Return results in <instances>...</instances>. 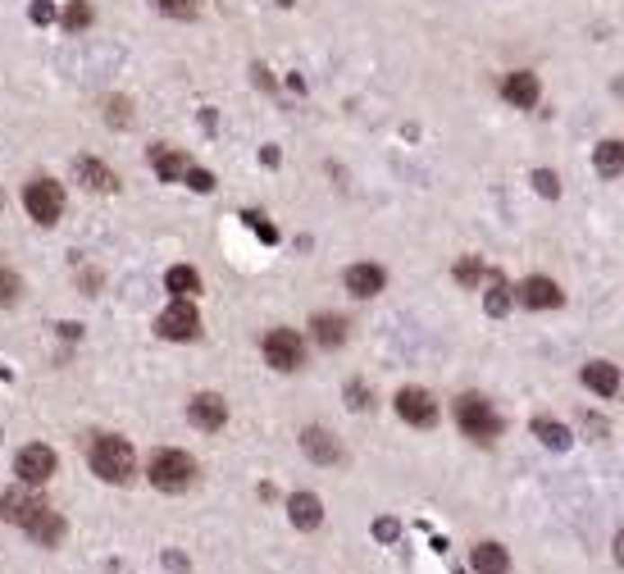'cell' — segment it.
Masks as SVG:
<instances>
[{"label":"cell","mask_w":624,"mask_h":574,"mask_svg":"<svg viewBox=\"0 0 624 574\" xmlns=\"http://www.w3.org/2000/svg\"><path fill=\"white\" fill-rule=\"evenodd\" d=\"M584 383H588L597 397H615V392H620V370H615L611 361H593V365H584Z\"/></svg>","instance_id":"20"},{"label":"cell","mask_w":624,"mask_h":574,"mask_svg":"<svg viewBox=\"0 0 624 574\" xmlns=\"http://www.w3.org/2000/svg\"><path fill=\"white\" fill-rule=\"evenodd\" d=\"M187 419H192L196 428H205V434H215V428L228 424V401H224L219 392H201V397L187 401Z\"/></svg>","instance_id":"9"},{"label":"cell","mask_w":624,"mask_h":574,"mask_svg":"<svg viewBox=\"0 0 624 574\" xmlns=\"http://www.w3.org/2000/svg\"><path fill=\"white\" fill-rule=\"evenodd\" d=\"M23 297V278L14 269H0V306H19Z\"/></svg>","instance_id":"28"},{"label":"cell","mask_w":624,"mask_h":574,"mask_svg":"<svg viewBox=\"0 0 624 574\" xmlns=\"http://www.w3.org/2000/svg\"><path fill=\"white\" fill-rule=\"evenodd\" d=\"M183 178L192 183V192H210V187H215V178H210V174H205V169H196V165H192V169H187Z\"/></svg>","instance_id":"33"},{"label":"cell","mask_w":624,"mask_h":574,"mask_svg":"<svg viewBox=\"0 0 624 574\" xmlns=\"http://www.w3.org/2000/svg\"><path fill=\"white\" fill-rule=\"evenodd\" d=\"M346 406H352V410L374 406V401H370V392H365V383H346Z\"/></svg>","instance_id":"32"},{"label":"cell","mask_w":624,"mask_h":574,"mask_svg":"<svg viewBox=\"0 0 624 574\" xmlns=\"http://www.w3.org/2000/svg\"><path fill=\"white\" fill-rule=\"evenodd\" d=\"M511 301H515V292H511V283L493 278V287H488V315H506V310H511Z\"/></svg>","instance_id":"27"},{"label":"cell","mask_w":624,"mask_h":574,"mask_svg":"<svg viewBox=\"0 0 624 574\" xmlns=\"http://www.w3.org/2000/svg\"><path fill=\"white\" fill-rule=\"evenodd\" d=\"M165 287H169L178 301H192V297L201 292V274H196L192 265H174V269L165 274Z\"/></svg>","instance_id":"21"},{"label":"cell","mask_w":624,"mask_h":574,"mask_svg":"<svg viewBox=\"0 0 624 574\" xmlns=\"http://www.w3.org/2000/svg\"><path fill=\"white\" fill-rule=\"evenodd\" d=\"M23 205H28V214H32L37 224H55L59 214H64V187L55 178H32L23 187Z\"/></svg>","instance_id":"5"},{"label":"cell","mask_w":624,"mask_h":574,"mask_svg":"<svg viewBox=\"0 0 624 574\" xmlns=\"http://www.w3.org/2000/svg\"><path fill=\"white\" fill-rule=\"evenodd\" d=\"M264 361L279 370V374L301 370V361H306V342H301V333H297V328H273V333L264 337Z\"/></svg>","instance_id":"4"},{"label":"cell","mask_w":624,"mask_h":574,"mask_svg":"<svg viewBox=\"0 0 624 574\" xmlns=\"http://www.w3.org/2000/svg\"><path fill=\"white\" fill-rule=\"evenodd\" d=\"M533 434H538L547 447H557V452H566V447H570V428H566V424H557V419H533Z\"/></svg>","instance_id":"24"},{"label":"cell","mask_w":624,"mask_h":574,"mask_svg":"<svg viewBox=\"0 0 624 574\" xmlns=\"http://www.w3.org/2000/svg\"><path fill=\"white\" fill-rule=\"evenodd\" d=\"M147 474H151V483H156L160 492H183V488H192V479H196V461H192L187 452L165 447V452L151 456Z\"/></svg>","instance_id":"3"},{"label":"cell","mask_w":624,"mask_h":574,"mask_svg":"<svg viewBox=\"0 0 624 574\" xmlns=\"http://www.w3.org/2000/svg\"><path fill=\"white\" fill-rule=\"evenodd\" d=\"M156 328H160V337H169V342H196V337H201V315H196L192 301H178V297H174V306L156 319Z\"/></svg>","instance_id":"6"},{"label":"cell","mask_w":624,"mask_h":574,"mask_svg":"<svg viewBox=\"0 0 624 574\" xmlns=\"http://www.w3.org/2000/svg\"><path fill=\"white\" fill-rule=\"evenodd\" d=\"M397 415L415 428H429V424H438V401L424 388H401L397 392Z\"/></svg>","instance_id":"8"},{"label":"cell","mask_w":624,"mask_h":574,"mask_svg":"<svg viewBox=\"0 0 624 574\" xmlns=\"http://www.w3.org/2000/svg\"><path fill=\"white\" fill-rule=\"evenodd\" d=\"M92 470H96L105 483H128L132 470H137V456H132L128 438H119V434H101V438L92 443Z\"/></svg>","instance_id":"2"},{"label":"cell","mask_w":624,"mask_h":574,"mask_svg":"<svg viewBox=\"0 0 624 574\" xmlns=\"http://www.w3.org/2000/svg\"><path fill=\"white\" fill-rule=\"evenodd\" d=\"M74 174H78V183H83V187H92V192H119V174H114L110 165L92 160V156L74 160Z\"/></svg>","instance_id":"14"},{"label":"cell","mask_w":624,"mask_h":574,"mask_svg":"<svg viewBox=\"0 0 624 574\" xmlns=\"http://www.w3.org/2000/svg\"><path fill=\"white\" fill-rule=\"evenodd\" d=\"M379 538H397V525L392 520H379Z\"/></svg>","instance_id":"36"},{"label":"cell","mask_w":624,"mask_h":574,"mask_svg":"<svg viewBox=\"0 0 624 574\" xmlns=\"http://www.w3.org/2000/svg\"><path fill=\"white\" fill-rule=\"evenodd\" d=\"M288 516H292L297 529H319V525H324V501H319L315 492H297V497L288 501Z\"/></svg>","instance_id":"17"},{"label":"cell","mask_w":624,"mask_h":574,"mask_svg":"<svg viewBox=\"0 0 624 574\" xmlns=\"http://www.w3.org/2000/svg\"><path fill=\"white\" fill-rule=\"evenodd\" d=\"M383 283H388V274L379 265H352L346 269V292L352 297H379Z\"/></svg>","instance_id":"15"},{"label":"cell","mask_w":624,"mask_h":574,"mask_svg":"<svg viewBox=\"0 0 624 574\" xmlns=\"http://www.w3.org/2000/svg\"><path fill=\"white\" fill-rule=\"evenodd\" d=\"M55 465H59V456H55L46 443H32V447H23V452H19L14 474L23 479V488H37V483H46V479L55 474Z\"/></svg>","instance_id":"7"},{"label":"cell","mask_w":624,"mask_h":574,"mask_svg":"<svg viewBox=\"0 0 624 574\" xmlns=\"http://www.w3.org/2000/svg\"><path fill=\"white\" fill-rule=\"evenodd\" d=\"M23 529H28V538H32V543H41V547H59V538H64V520H59L50 507H41V511H37Z\"/></svg>","instance_id":"16"},{"label":"cell","mask_w":624,"mask_h":574,"mask_svg":"<svg viewBox=\"0 0 624 574\" xmlns=\"http://www.w3.org/2000/svg\"><path fill=\"white\" fill-rule=\"evenodd\" d=\"M246 224H251V229H255V233H260L264 242H279V233H273V229H269V224L260 220V214H246Z\"/></svg>","instance_id":"35"},{"label":"cell","mask_w":624,"mask_h":574,"mask_svg":"<svg viewBox=\"0 0 624 574\" xmlns=\"http://www.w3.org/2000/svg\"><path fill=\"white\" fill-rule=\"evenodd\" d=\"M315 342L319 346H342L346 342V319L342 315H315Z\"/></svg>","instance_id":"23"},{"label":"cell","mask_w":624,"mask_h":574,"mask_svg":"<svg viewBox=\"0 0 624 574\" xmlns=\"http://www.w3.org/2000/svg\"><path fill=\"white\" fill-rule=\"evenodd\" d=\"M469 565H474V574H506L511 570V556H506L502 543H478L469 552Z\"/></svg>","instance_id":"18"},{"label":"cell","mask_w":624,"mask_h":574,"mask_svg":"<svg viewBox=\"0 0 624 574\" xmlns=\"http://www.w3.org/2000/svg\"><path fill=\"white\" fill-rule=\"evenodd\" d=\"M533 187H538L542 196H557V192H561V178L551 174V169H538V174H533Z\"/></svg>","instance_id":"31"},{"label":"cell","mask_w":624,"mask_h":574,"mask_svg":"<svg viewBox=\"0 0 624 574\" xmlns=\"http://www.w3.org/2000/svg\"><path fill=\"white\" fill-rule=\"evenodd\" d=\"M105 119H110L114 128H128V123H132V105H128L123 96H119V101H105Z\"/></svg>","instance_id":"30"},{"label":"cell","mask_w":624,"mask_h":574,"mask_svg":"<svg viewBox=\"0 0 624 574\" xmlns=\"http://www.w3.org/2000/svg\"><path fill=\"white\" fill-rule=\"evenodd\" d=\"M301 447H306V456H310L315 465H337V461H342L337 438L328 434V428H319V424H310L306 434H301Z\"/></svg>","instance_id":"12"},{"label":"cell","mask_w":624,"mask_h":574,"mask_svg":"<svg viewBox=\"0 0 624 574\" xmlns=\"http://www.w3.org/2000/svg\"><path fill=\"white\" fill-rule=\"evenodd\" d=\"M156 10L169 19H196V0H156Z\"/></svg>","instance_id":"29"},{"label":"cell","mask_w":624,"mask_h":574,"mask_svg":"<svg viewBox=\"0 0 624 574\" xmlns=\"http://www.w3.org/2000/svg\"><path fill=\"white\" fill-rule=\"evenodd\" d=\"M151 165H156L160 183H183V174L192 169V160L183 151H174V147H151Z\"/></svg>","instance_id":"19"},{"label":"cell","mask_w":624,"mask_h":574,"mask_svg":"<svg viewBox=\"0 0 624 574\" xmlns=\"http://www.w3.org/2000/svg\"><path fill=\"white\" fill-rule=\"evenodd\" d=\"M597 174H602V178L624 174V141H615V137L602 141V147H597Z\"/></svg>","instance_id":"22"},{"label":"cell","mask_w":624,"mask_h":574,"mask_svg":"<svg viewBox=\"0 0 624 574\" xmlns=\"http://www.w3.org/2000/svg\"><path fill=\"white\" fill-rule=\"evenodd\" d=\"M520 301H524L529 310H557L566 297H561V287L551 283V278L533 274V278H524V287H520Z\"/></svg>","instance_id":"10"},{"label":"cell","mask_w":624,"mask_h":574,"mask_svg":"<svg viewBox=\"0 0 624 574\" xmlns=\"http://www.w3.org/2000/svg\"><path fill=\"white\" fill-rule=\"evenodd\" d=\"M28 19H32V23H50V19H55V5H50V0H32Z\"/></svg>","instance_id":"34"},{"label":"cell","mask_w":624,"mask_h":574,"mask_svg":"<svg viewBox=\"0 0 624 574\" xmlns=\"http://www.w3.org/2000/svg\"><path fill=\"white\" fill-rule=\"evenodd\" d=\"M456 424H460V434L474 438V443H497L502 438V415L493 410L488 397H478V392H465L456 401Z\"/></svg>","instance_id":"1"},{"label":"cell","mask_w":624,"mask_h":574,"mask_svg":"<svg viewBox=\"0 0 624 574\" xmlns=\"http://www.w3.org/2000/svg\"><path fill=\"white\" fill-rule=\"evenodd\" d=\"M538 74H529V68H515V74H506V83H502V96L515 105V110H533L538 105Z\"/></svg>","instance_id":"11"},{"label":"cell","mask_w":624,"mask_h":574,"mask_svg":"<svg viewBox=\"0 0 624 574\" xmlns=\"http://www.w3.org/2000/svg\"><path fill=\"white\" fill-rule=\"evenodd\" d=\"M483 278H488V269H483L478 256H465V260L456 265V283H460V287H478Z\"/></svg>","instance_id":"26"},{"label":"cell","mask_w":624,"mask_h":574,"mask_svg":"<svg viewBox=\"0 0 624 574\" xmlns=\"http://www.w3.org/2000/svg\"><path fill=\"white\" fill-rule=\"evenodd\" d=\"M0 210H5V192H0Z\"/></svg>","instance_id":"37"},{"label":"cell","mask_w":624,"mask_h":574,"mask_svg":"<svg viewBox=\"0 0 624 574\" xmlns=\"http://www.w3.org/2000/svg\"><path fill=\"white\" fill-rule=\"evenodd\" d=\"M92 19H96V10L87 5V0H68V10H64V32H83V28H92Z\"/></svg>","instance_id":"25"},{"label":"cell","mask_w":624,"mask_h":574,"mask_svg":"<svg viewBox=\"0 0 624 574\" xmlns=\"http://www.w3.org/2000/svg\"><path fill=\"white\" fill-rule=\"evenodd\" d=\"M41 507H46V501H37L28 488H10L5 497H0V516H5L10 525H28Z\"/></svg>","instance_id":"13"}]
</instances>
